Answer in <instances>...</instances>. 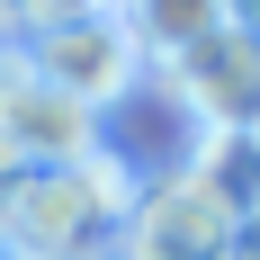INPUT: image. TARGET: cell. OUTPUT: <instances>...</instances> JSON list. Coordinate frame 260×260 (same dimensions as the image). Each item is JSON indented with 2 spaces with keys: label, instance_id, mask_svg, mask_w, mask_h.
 <instances>
[{
  "label": "cell",
  "instance_id": "obj_3",
  "mask_svg": "<svg viewBox=\"0 0 260 260\" xmlns=\"http://www.w3.org/2000/svg\"><path fill=\"white\" fill-rule=\"evenodd\" d=\"M0 234H9V260H117L126 224H108L81 171L63 161V171H27L0 188Z\"/></svg>",
  "mask_w": 260,
  "mask_h": 260
},
{
  "label": "cell",
  "instance_id": "obj_5",
  "mask_svg": "<svg viewBox=\"0 0 260 260\" xmlns=\"http://www.w3.org/2000/svg\"><path fill=\"white\" fill-rule=\"evenodd\" d=\"M0 260H9V234H0Z\"/></svg>",
  "mask_w": 260,
  "mask_h": 260
},
{
  "label": "cell",
  "instance_id": "obj_1",
  "mask_svg": "<svg viewBox=\"0 0 260 260\" xmlns=\"http://www.w3.org/2000/svg\"><path fill=\"white\" fill-rule=\"evenodd\" d=\"M135 45H144V72H161V90L198 126H251L260 54L242 9H153V18H135Z\"/></svg>",
  "mask_w": 260,
  "mask_h": 260
},
{
  "label": "cell",
  "instance_id": "obj_4",
  "mask_svg": "<svg viewBox=\"0 0 260 260\" xmlns=\"http://www.w3.org/2000/svg\"><path fill=\"white\" fill-rule=\"evenodd\" d=\"M180 171L207 188L224 215H242V224H251V198H260V171H251V126H207L198 144H188V161H180Z\"/></svg>",
  "mask_w": 260,
  "mask_h": 260
},
{
  "label": "cell",
  "instance_id": "obj_2",
  "mask_svg": "<svg viewBox=\"0 0 260 260\" xmlns=\"http://www.w3.org/2000/svg\"><path fill=\"white\" fill-rule=\"evenodd\" d=\"M18 27H27L18 36L27 72L45 81L54 99H72L81 117H108L144 81V45H135L126 9H27Z\"/></svg>",
  "mask_w": 260,
  "mask_h": 260
}]
</instances>
